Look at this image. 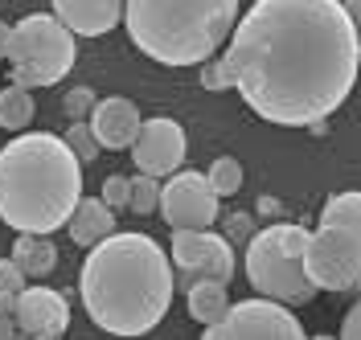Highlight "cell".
Masks as SVG:
<instances>
[{
  "mask_svg": "<svg viewBox=\"0 0 361 340\" xmlns=\"http://www.w3.org/2000/svg\"><path fill=\"white\" fill-rule=\"evenodd\" d=\"M218 189L209 184L205 172H173L164 177L160 184V218L169 222L173 229H202V226H214L218 222Z\"/></svg>",
  "mask_w": 361,
  "mask_h": 340,
  "instance_id": "obj_10",
  "label": "cell"
},
{
  "mask_svg": "<svg viewBox=\"0 0 361 340\" xmlns=\"http://www.w3.org/2000/svg\"><path fill=\"white\" fill-rule=\"evenodd\" d=\"M94 103H99V99H94V91H90V87H74V91L62 99V111H66L70 119H90Z\"/></svg>",
  "mask_w": 361,
  "mask_h": 340,
  "instance_id": "obj_23",
  "label": "cell"
},
{
  "mask_svg": "<svg viewBox=\"0 0 361 340\" xmlns=\"http://www.w3.org/2000/svg\"><path fill=\"white\" fill-rule=\"evenodd\" d=\"M128 209L140 213V218L157 213L160 209V177H152V172H135L132 177V193H128Z\"/></svg>",
  "mask_w": 361,
  "mask_h": 340,
  "instance_id": "obj_19",
  "label": "cell"
},
{
  "mask_svg": "<svg viewBox=\"0 0 361 340\" xmlns=\"http://www.w3.org/2000/svg\"><path fill=\"white\" fill-rule=\"evenodd\" d=\"M247 229H250L247 218H230V234H234V238H250Z\"/></svg>",
  "mask_w": 361,
  "mask_h": 340,
  "instance_id": "obj_30",
  "label": "cell"
},
{
  "mask_svg": "<svg viewBox=\"0 0 361 340\" xmlns=\"http://www.w3.org/2000/svg\"><path fill=\"white\" fill-rule=\"evenodd\" d=\"M8 42H13V25L0 21V62H8Z\"/></svg>",
  "mask_w": 361,
  "mask_h": 340,
  "instance_id": "obj_28",
  "label": "cell"
},
{
  "mask_svg": "<svg viewBox=\"0 0 361 340\" xmlns=\"http://www.w3.org/2000/svg\"><path fill=\"white\" fill-rule=\"evenodd\" d=\"M185 308H189V316L197 320L202 328H209V324H218L230 312V291L218 279H197V283L185 287Z\"/></svg>",
  "mask_w": 361,
  "mask_h": 340,
  "instance_id": "obj_17",
  "label": "cell"
},
{
  "mask_svg": "<svg viewBox=\"0 0 361 340\" xmlns=\"http://www.w3.org/2000/svg\"><path fill=\"white\" fill-rule=\"evenodd\" d=\"M304 242L308 229L295 222H279L247 238V283L267 299L279 303H308L316 295V283L304 267Z\"/></svg>",
  "mask_w": 361,
  "mask_h": 340,
  "instance_id": "obj_6",
  "label": "cell"
},
{
  "mask_svg": "<svg viewBox=\"0 0 361 340\" xmlns=\"http://www.w3.org/2000/svg\"><path fill=\"white\" fill-rule=\"evenodd\" d=\"M173 271H177V283L189 287L197 279H218V283H230L234 279V246L230 238L214 234V226L202 229H173Z\"/></svg>",
  "mask_w": 361,
  "mask_h": 340,
  "instance_id": "obj_9",
  "label": "cell"
},
{
  "mask_svg": "<svg viewBox=\"0 0 361 340\" xmlns=\"http://www.w3.org/2000/svg\"><path fill=\"white\" fill-rule=\"evenodd\" d=\"M33 115H37V107H33V94H29V87H4L0 91V127L4 132H25L29 123H33Z\"/></svg>",
  "mask_w": 361,
  "mask_h": 340,
  "instance_id": "obj_18",
  "label": "cell"
},
{
  "mask_svg": "<svg viewBox=\"0 0 361 340\" xmlns=\"http://www.w3.org/2000/svg\"><path fill=\"white\" fill-rule=\"evenodd\" d=\"M13 263L25 271V279L42 283L45 275H54V267H58V246H54L45 234H17V242H13Z\"/></svg>",
  "mask_w": 361,
  "mask_h": 340,
  "instance_id": "obj_16",
  "label": "cell"
},
{
  "mask_svg": "<svg viewBox=\"0 0 361 340\" xmlns=\"http://www.w3.org/2000/svg\"><path fill=\"white\" fill-rule=\"evenodd\" d=\"M341 336L345 340H361V299L345 312V320H341Z\"/></svg>",
  "mask_w": 361,
  "mask_h": 340,
  "instance_id": "obj_26",
  "label": "cell"
},
{
  "mask_svg": "<svg viewBox=\"0 0 361 340\" xmlns=\"http://www.w3.org/2000/svg\"><path fill=\"white\" fill-rule=\"evenodd\" d=\"M128 193H132V177H107L99 197L111 205V209H128Z\"/></svg>",
  "mask_w": 361,
  "mask_h": 340,
  "instance_id": "obj_24",
  "label": "cell"
},
{
  "mask_svg": "<svg viewBox=\"0 0 361 340\" xmlns=\"http://www.w3.org/2000/svg\"><path fill=\"white\" fill-rule=\"evenodd\" d=\"M21 287H25V271L13 263V254L0 258V312H13V308H17Z\"/></svg>",
  "mask_w": 361,
  "mask_h": 340,
  "instance_id": "obj_22",
  "label": "cell"
},
{
  "mask_svg": "<svg viewBox=\"0 0 361 340\" xmlns=\"http://www.w3.org/2000/svg\"><path fill=\"white\" fill-rule=\"evenodd\" d=\"M173 291V258L148 234L115 229L87 250L78 271V295L90 324L111 336H148L169 316Z\"/></svg>",
  "mask_w": 361,
  "mask_h": 340,
  "instance_id": "obj_2",
  "label": "cell"
},
{
  "mask_svg": "<svg viewBox=\"0 0 361 340\" xmlns=\"http://www.w3.org/2000/svg\"><path fill=\"white\" fill-rule=\"evenodd\" d=\"M54 17L74 29V37H103L123 17V0H49Z\"/></svg>",
  "mask_w": 361,
  "mask_h": 340,
  "instance_id": "obj_14",
  "label": "cell"
},
{
  "mask_svg": "<svg viewBox=\"0 0 361 340\" xmlns=\"http://www.w3.org/2000/svg\"><path fill=\"white\" fill-rule=\"evenodd\" d=\"M304 267L316 291H349L361 283V189L324 201L320 226L304 242Z\"/></svg>",
  "mask_w": 361,
  "mask_h": 340,
  "instance_id": "obj_5",
  "label": "cell"
},
{
  "mask_svg": "<svg viewBox=\"0 0 361 340\" xmlns=\"http://www.w3.org/2000/svg\"><path fill=\"white\" fill-rule=\"evenodd\" d=\"M205 340H304V324L295 320L292 303H279V299H243V303H230L218 324H209L202 332Z\"/></svg>",
  "mask_w": 361,
  "mask_h": 340,
  "instance_id": "obj_8",
  "label": "cell"
},
{
  "mask_svg": "<svg viewBox=\"0 0 361 340\" xmlns=\"http://www.w3.org/2000/svg\"><path fill=\"white\" fill-rule=\"evenodd\" d=\"M62 139L70 144V152L82 160V164H90V160L103 152V148H99V139H94V132H90V119H70V132Z\"/></svg>",
  "mask_w": 361,
  "mask_h": 340,
  "instance_id": "obj_21",
  "label": "cell"
},
{
  "mask_svg": "<svg viewBox=\"0 0 361 340\" xmlns=\"http://www.w3.org/2000/svg\"><path fill=\"white\" fill-rule=\"evenodd\" d=\"M205 177H209V184L218 189V197H234V193L243 189V164H238L234 156H218L214 164H209Z\"/></svg>",
  "mask_w": 361,
  "mask_h": 340,
  "instance_id": "obj_20",
  "label": "cell"
},
{
  "mask_svg": "<svg viewBox=\"0 0 361 340\" xmlns=\"http://www.w3.org/2000/svg\"><path fill=\"white\" fill-rule=\"evenodd\" d=\"M82 197V160L54 132H17L0 148V222L17 234H54Z\"/></svg>",
  "mask_w": 361,
  "mask_h": 340,
  "instance_id": "obj_3",
  "label": "cell"
},
{
  "mask_svg": "<svg viewBox=\"0 0 361 340\" xmlns=\"http://www.w3.org/2000/svg\"><path fill=\"white\" fill-rule=\"evenodd\" d=\"M140 123H144V119H140V107H135L132 99H123V94L99 99L94 111H90V132H94V139H99V148H107V152L132 148Z\"/></svg>",
  "mask_w": 361,
  "mask_h": 340,
  "instance_id": "obj_13",
  "label": "cell"
},
{
  "mask_svg": "<svg viewBox=\"0 0 361 340\" xmlns=\"http://www.w3.org/2000/svg\"><path fill=\"white\" fill-rule=\"evenodd\" d=\"M132 164L140 172H152V177H173L180 164H185V152H189V139H185V127L169 115H157V119H144L140 132L132 139Z\"/></svg>",
  "mask_w": 361,
  "mask_h": 340,
  "instance_id": "obj_11",
  "label": "cell"
},
{
  "mask_svg": "<svg viewBox=\"0 0 361 340\" xmlns=\"http://www.w3.org/2000/svg\"><path fill=\"white\" fill-rule=\"evenodd\" d=\"M78 42L74 29L58 21L54 13H29L13 25V42H8V78L17 87H58L74 70Z\"/></svg>",
  "mask_w": 361,
  "mask_h": 340,
  "instance_id": "obj_7",
  "label": "cell"
},
{
  "mask_svg": "<svg viewBox=\"0 0 361 340\" xmlns=\"http://www.w3.org/2000/svg\"><path fill=\"white\" fill-rule=\"evenodd\" d=\"M132 46L160 66H202L238 25V0H123Z\"/></svg>",
  "mask_w": 361,
  "mask_h": 340,
  "instance_id": "obj_4",
  "label": "cell"
},
{
  "mask_svg": "<svg viewBox=\"0 0 361 340\" xmlns=\"http://www.w3.org/2000/svg\"><path fill=\"white\" fill-rule=\"evenodd\" d=\"M345 13H349V21H353V29L361 37V0H345Z\"/></svg>",
  "mask_w": 361,
  "mask_h": 340,
  "instance_id": "obj_29",
  "label": "cell"
},
{
  "mask_svg": "<svg viewBox=\"0 0 361 340\" xmlns=\"http://www.w3.org/2000/svg\"><path fill=\"white\" fill-rule=\"evenodd\" d=\"M13 336H21L17 332V316L13 312H0V340H13Z\"/></svg>",
  "mask_w": 361,
  "mask_h": 340,
  "instance_id": "obj_27",
  "label": "cell"
},
{
  "mask_svg": "<svg viewBox=\"0 0 361 340\" xmlns=\"http://www.w3.org/2000/svg\"><path fill=\"white\" fill-rule=\"evenodd\" d=\"M66 229H70V242L74 246L90 250L94 242H103L107 234H115V209L103 197H78Z\"/></svg>",
  "mask_w": 361,
  "mask_h": 340,
  "instance_id": "obj_15",
  "label": "cell"
},
{
  "mask_svg": "<svg viewBox=\"0 0 361 340\" xmlns=\"http://www.w3.org/2000/svg\"><path fill=\"white\" fill-rule=\"evenodd\" d=\"M230 87L275 127H312L353 94L361 37L345 0H255L226 42Z\"/></svg>",
  "mask_w": 361,
  "mask_h": 340,
  "instance_id": "obj_1",
  "label": "cell"
},
{
  "mask_svg": "<svg viewBox=\"0 0 361 340\" xmlns=\"http://www.w3.org/2000/svg\"><path fill=\"white\" fill-rule=\"evenodd\" d=\"M202 87L205 91H230V70L226 62H202Z\"/></svg>",
  "mask_w": 361,
  "mask_h": 340,
  "instance_id": "obj_25",
  "label": "cell"
},
{
  "mask_svg": "<svg viewBox=\"0 0 361 340\" xmlns=\"http://www.w3.org/2000/svg\"><path fill=\"white\" fill-rule=\"evenodd\" d=\"M13 316H17V332L21 336L58 340V336H66V328H70V303L62 291H54L45 283H33V287H21Z\"/></svg>",
  "mask_w": 361,
  "mask_h": 340,
  "instance_id": "obj_12",
  "label": "cell"
}]
</instances>
